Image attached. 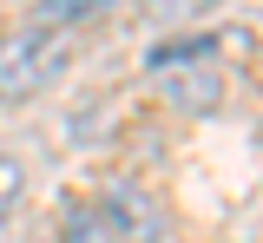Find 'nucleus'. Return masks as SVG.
<instances>
[{"instance_id": "nucleus-1", "label": "nucleus", "mask_w": 263, "mask_h": 243, "mask_svg": "<svg viewBox=\"0 0 263 243\" xmlns=\"http://www.w3.org/2000/svg\"><path fill=\"white\" fill-rule=\"evenodd\" d=\"M79 39H60V33H33V27H13L0 33V99H33L46 86H60L66 66H72Z\"/></svg>"}, {"instance_id": "nucleus-2", "label": "nucleus", "mask_w": 263, "mask_h": 243, "mask_svg": "<svg viewBox=\"0 0 263 243\" xmlns=\"http://www.w3.org/2000/svg\"><path fill=\"white\" fill-rule=\"evenodd\" d=\"M158 92L178 105V112H217V99H224V72H217V59H191V66L158 72Z\"/></svg>"}, {"instance_id": "nucleus-3", "label": "nucleus", "mask_w": 263, "mask_h": 243, "mask_svg": "<svg viewBox=\"0 0 263 243\" xmlns=\"http://www.w3.org/2000/svg\"><path fill=\"white\" fill-rule=\"evenodd\" d=\"M105 13H112V0H33V7H27V27H33V33L72 39L79 27H92V20H105Z\"/></svg>"}, {"instance_id": "nucleus-4", "label": "nucleus", "mask_w": 263, "mask_h": 243, "mask_svg": "<svg viewBox=\"0 0 263 243\" xmlns=\"http://www.w3.org/2000/svg\"><path fill=\"white\" fill-rule=\"evenodd\" d=\"M60 243H125V237H119V224H112L105 204H79V210H66Z\"/></svg>"}, {"instance_id": "nucleus-5", "label": "nucleus", "mask_w": 263, "mask_h": 243, "mask_svg": "<svg viewBox=\"0 0 263 243\" xmlns=\"http://www.w3.org/2000/svg\"><path fill=\"white\" fill-rule=\"evenodd\" d=\"M191 59H217V39H204V33L164 39V46H152V59H145V66H152V72H171V66H191Z\"/></svg>"}, {"instance_id": "nucleus-6", "label": "nucleus", "mask_w": 263, "mask_h": 243, "mask_svg": "<svg viewBox=\"0 0 263 243\" xmlns=\"http://www.w3.org/2000/svg\"><path fill=\"white\" fill-rule=\"evenodd\" d=\"M217 0H145V20H164V27H184V20H204Z\"/></svg>"}, {"instance_id": "nucleus-7", "label": "nucleus", "mask_w": 263, "mask_h": 243, "mask_svg": "<svg viewBox=\"0 0 263 243\" xmlns=\"http://www.w3.org/2000/svg\"><path fill=\"white\" fill-rule=\"evenodd\" d=\"M20 191H27V165H20L13 151H0V217L20 204Z\"/></svg>"}]
</instances>
